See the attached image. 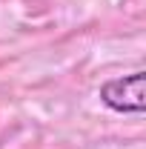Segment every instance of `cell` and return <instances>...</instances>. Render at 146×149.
<instances>
[{
	"mask_svg": "<svg viewBox=\"0 0 146 149\" xmlns=\"http://www.w3.org/2000/svg\"><path fill=\"white\" fill-rule=\"evenodd\" d=\"M100 103L117 115H143L146 112V72L138 69L123 77H112L100 86Z\"/></svg>",
	"mask_w": 146,
	"mask_h": 149,
	"instance_id": "1",
	"label": "cell"
}]
</instances>
